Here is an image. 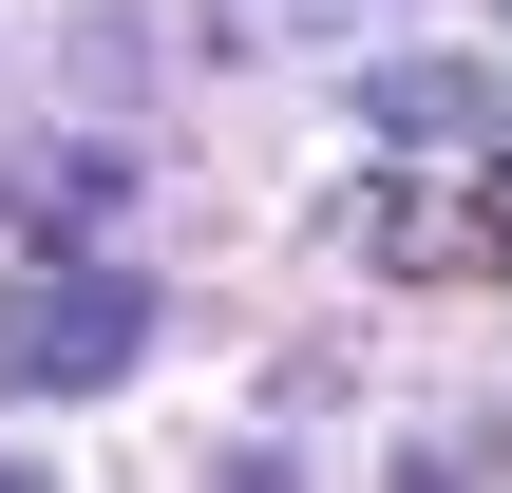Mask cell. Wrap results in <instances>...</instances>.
I'll return each mask as SVG.
<instances>
[{
  "label": "cell",
  "instance_id": "obj_3",
  "mask_svg": "<svg viewBox=\"0 0 512 493\" xmlns=\"http://www.w3.org/2000/svg\"><path fill=\"white\" fill-rule=\"evenodd\" d=\"M380 0H190V38L209 57H323V38H361Z\"/></svg>",
  "mask_w": 512,
  "mask_h": 493
},
{
  "label": "cell",
  "instance_id": "obj_6",
  "mask_svg": "<svg viewBox=\"0 0 512 493\" xmlns=\"http://www.w3.org/2000/svg\"><path fill=\"white\" fill-rule=\"evenodd\" d=\"M209 493H304V475H285V456L247 437V456H209Z\"/></svg>",
  "mask_w": 512,
  "mask_h": 493
},
{
  "label": "cell",
  "instance_id": "obj_9",
  "mask_svg": "<svg viewBox=\"0 0 512 493\" xmlns=\"http://www.w3.org/2000/svg\"><path fill=\"white\" fill-rule=\"evenodd\" d=\"M494 19H512V0H494Z\"/></svg>",
  "mask_w": 512,
  "mask_h": 493
},
{
  "label": "cell",
  "instance_id": "obj_7",
  "mask_svg": "<svg viewBox=\"0 0 512 493\" xmlns=\"http://www.w3.org/2000/svg\"><path fill=\"white\" fill-rule=\"evenodd\" d=\"M399 493H456V456H399Z\"/></svg>",
  "mask_w": 512,
  "mask_h": 493
},
{
  "label": "cell",
  "instance_id": "obj_1",
  "mask_svg": "<svg viewBox=\"0 0 512 493\" xmlns=\"http://www.w3.org/2000/svg\"><path fill=\"white\" fill-rule=\"evenodd\" d=\"M133 361H152V285L133 266H38L0 304V380H38V399H114Z\"/></svg>",
  "mask_w": 512,
  "mask_h": 493
},
{
  "label": "cell",
  "instance_id": "obj_8",
  "mask_svg": "<svg viewBox=\"0 0 512 493\" xmlns=\"http://www.w3.org/2000/svg\"><path fill=\"white\" fill-rule=\"evenodd\" d=\"M0 493H57V475H38V456H0Z\"/></svg>",
  "mask_w": 512,
  "mask_h": 493
},
{
  "label": "cell",
  "instance_id": "obj_5",
  "mask_svg": "<svg viewBox=\"0 0 512 493\" xmlns=\"http://www.w3.org/2000/svg\"><path fill=\"white\" fill-rule=\"evenodd\" d=\"M152 38H171V19H133V0H95V19H76V95H133V76H152Z\"/></svg>",
  "mask_w": 512,
  "mask_h": 493
},
{
  "label": "cell",
  "instance_id": "obj_4",
  "mask_svg": "<svg viewBox=\"0 0 512 493\" xmlns=\"http://www.w3.org/2000/svg\"><path fill=\"white\" fill-rule=\"evenodd\" d=\"M456 247H494V209H456V190H399L380 209V266H456Z\"/></svg>",
  "mask_w": 512,
  "mask_h": 493
},
{
  "label": "cell",
  "instance_id": "obj_2",
  "mask_svg": "<svg viewBox=\"0 0 512 493\" xmlns=\"http://www.w3.org/2000/svg\"><path fill=\"white\" fill-rule=\"evenodd\" d=\"M361 133L456 152V133H494V76H475V57H361Z\"/></svg>",
  "mask_w": 512,
  "mask_h": 493
}]
</instances>
